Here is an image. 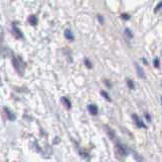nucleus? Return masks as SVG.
Listing matches in <instances>:
<instances>
[{"label":"nucleus","instance_id":"1","mask_svg":"<svg viewBox=\"0 0 162 162\" xmlns=\"http://www.w3.org/2000/svg\"><path fill=\"white\" fill-rule=\"evenodd\" d=\"M115 150H117V153L120 155V156H127V150L125 149V147L123 145L118 144L115 146Z\"/></svg>","mask_w":162,"mask_h":162},{"label":"nucleus","instance_id":"2","mask_svg":"<svg viewBox=\"0 0 162 162\" xmlns=\"http://www.w3.org/2000/svg\"><path fill=\"white\" fill-rule=\"evenodd\" d=\"M135 68H136V71H137V74L140 78L142 79H145L146 78V76H145V72L143 70V68L141 67L140 65L137 64V63H135Z\"/></svg>","mask_w":162,"mask_h":162},{"label":"nucleus","instance_id":"3","mask_svg":"<svg viewBox=\"0 0 162 162\" xmlns=\"http://www.w3.org/2000/svg\"><path fill=\"white\" fill-rule=\"evenodd\" d=\"M104 128V131L107 132V134L108 138L111 139V140H112V139H115V131L112 130V129H111V127H108L107 125H105Z\"/></svg>","mask_w":162,"mask_h":162},{"label":"nucleus","instance_id":"4","mask_svg":"<svg viewBox=\"0 0 162 162\" xmlns=\"http://www.w3.org/2000/svg\"><path fill=\"white\" fill-rule=\"evenodd\" d=\"M5 111V114H6V117L8 118V120H10V121H14L15 120V115L14 114L10 111V108H8V107H4L3 108Z\"/></svg>","mask_w":162,"mask_h":162},{"label":"nucleus","instance_id":"5","mask_svg":"<svg viewBox=\"0 0 162 162\" xmlns=\"http://www.w3.org/2000/svg\"><path fill=\"white\" fill-rule=\"evenodd\" d=\"M87 108H88V111H89V112L92 115H96L97 114H98V110H97V107L95 104H88V107H87Z\"/></svg>","mask_w":162,"mask_h":162},{"label":"nucleus","instance_id":"6","mask_svg":"<svg viewBox=\"0 0 162 162\" xmlns=\"http://www.w3.org/2000/svg\"><path fill=\"white\" fill-rule=\"evenodd\" d=\"M133 120L135 121V123H136V125L138 126L139 128H146V126H145L144 124H143V122L141 121V119L138 117V115H133Z\"/></svg>","mask_w":162,"mask_h":162},{"label":"nucleus","instance_id":"7","mask_svg":"<svg viewBox=\"0 0 162 162\" xmlns=\"http://www.w3.org/2000/svg\"><path fill=\"white\" fill-rule=\"evenodd\" d=\"M64 35H65V38L66 39H68L69 41H73L74 40V36H73V32H72L70 29H65V32H64Z\"/></svg>","mask_w":162,"mask_h":162},{"label":"nucleus","instance_id":"8","mask_svg":"<svg viewBox=\"0 0 162 162\" xmlns=\"http://www.w3.org/2000/svg\"><path fill=\"white\" fill-rule=\"evenodd\" d=\"M28 22L31 24L32 25H36L38 24V18H37V16L36 15H31L28 17Z\"/></svg>","mask_w":162,"mask_h":162},{"label":"nucleus","instance_id":"9","mask_svg":"<svg viewBox=\"0 0 162 162\" xmlns=\"http://www.w3.org/2000/svg\"><path fill=\"white\" fill-rule=\"evenodd\" d=\"M13 32H14V35L16 36V38H19V39H22V38H24V36H22L21 32L19 31V29L16 28L15 25H13Z\"/></svg>","mask_w":162,"mask_h":162},{"label":"nucleus","instance_id":"10","mask_svg":"<svg viewBox=\"0 0 162 162\" xmlns=\"http://www.w3.org/2000/svg\"><path fill=\"white\" fill-rule=\"evenodd\" d=\"M61 100H62L63 104H64L66 107H67V108H71V102H70V100H69L67 97H62Z\"/></svg>","mask_w":162,"mask_h":162},{"label":"nucleus","instance_id":"11","mask_svg":"<svg viewBox=\"0 0 162 162\" xmlns=\"http://www.w3.org/2000/svg\"><path fill=\"white\" fill-rule=\"evenodd\" d=\"M100 94H101L102 96H104V97L107 100H108V101H111V97H110V95H108L107 92H105V91H101V92H100Z\"/></svg>","mask_w":162,"mask_h":162},{"label":"nucleus","instance_id":"12","mask_svg":"<svg viewBox=\"0 0 162 162\" xmlns=\"http://www.w3.org/2000/svg\"><path fill=\"white\" fill-rule=\"evenodd\" d=\"M127 83H128V86L130 87L131 89H134V88H135V85H134V82H133V80H131V79H128Z\"/></svg>","mask_w":162,"mask_h":162},{"label":"nucleus","instance_id":"13","mask_svg":"<svg viewBox=\"0 0 162 162\" xmlns=\"http://www.w3.org/2000/svg\"><path fill=\"white\" fill-rule=\"evenodd\" d=\"M121 17L123 19H125V21H129V19L131 18V16L129 14H127V13H123V14H121Z\"/></svg>","mask_w":162,"mask_h":162},{"label":"nucleus","instance_id":"14","mask_svg":"<svg viewBox=\"0 0 162 162\" xmlns=\"http://www.w3.org/2000/svg\"><path fill=\"white\" fill-rule=\"evenodd\" d=\"M125 32H126V35L128 36V38H133V35H132V32H131V31L129 28H126L125 29Z\"/></svg>","mask_w":162,"mask_h":162},{"label":"nucleus","instance_id":"15","mask_svg":"<svg viewBox=\"0 0 162 162\" xmlns=\"http://www.w3.org/2000/svg\"><path fill=\"white\" fill-rule=\"evenodd\" d=\"M162 8V1H160L158 4L156 5V7H155V9H154V12H157L159 9H161Z\"/></svg>","mask_w":162,"mask_h":162},{"label":"nucleus","instance_id":"16","mask_svg":"<svg viewBox=\"0 0 162 162\" xmlns=\"http://www.w3.org/2000/svg\"><path fill=\"white\" fill-rule=\"evenodd\" d=\"M153 64H154L155 67H159V60H158V58H155L154 59Z\"/></svg>","mask_w":162,"mask_h":162},{"label":"nucleus","instance_id":"17","mask_svg":"<svg viewBox=\"0 0 162 162\" xmlns=\"http://www.w3.org/2000/svg\"><path fill=\"white\" fill-rule=\"evenodd\" d=\"M84 63H85V65H86L87 68H91V63H90V61H88V59H85Z\"/></svg>","mask_w":162,"mask_h":162},{"label":"nucleus","instance_id":"18","mask_svg":"<svg viewBox=\"0 0 162 162\" xmlns=\"http://www.w3.org/2000/svg\"><path fill=\"white\" fill-rule=\"evenodd\" d=\"M97 17H98V19H100V22H102V21H104V19H102L101 15H97Z\"/></svg>","mask_w":162,"mask_h":162},{"label":"nucleus","instance_id":"19","mask_svg":"<svg viewBox=\"0 0 162 162\" xmlns=\"http://www.w3.org/2000/svg\"><path fill=\"white\" fill-rule=\"evenodd\" d=\"M143 62L145 63V64H146V65H147V63H148V62H147L146 60H145V59H143Z\"/></svg>","mask_w":162,"mask_h":162},{"label":"nucleus","instance_id":"20","mask_svg":"<svg viewBox=\"0 0 162 162\" xmlns=\"http://www.w3.org/2000/svg\"><path fill=\"white\" fill-rule=\"evenodd\" d=\"M161 101H162V96H161Z\"/></svg>","mask_w":162,"mask_h":162}]
</instances>
